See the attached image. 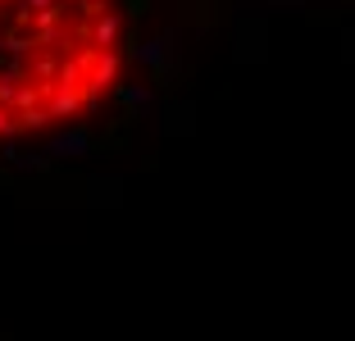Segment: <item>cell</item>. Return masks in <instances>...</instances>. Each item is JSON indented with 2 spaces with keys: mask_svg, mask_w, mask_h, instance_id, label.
<instances>
[{
  "mask_svg": "<svg viewBox=\"0 0 355 341\" xmlns=\"http://www.w3.org/2000/svg\"><path fill=\"white\" fill-rule=\"evenodd\" d=\"M119 73V0H0V141L83 119Z\"/></svg>",
  "mask_w": 355,
  "mask_h": 341,
  "instance_id": "obj_1",
  "label": "cell"
}]
</instances>
